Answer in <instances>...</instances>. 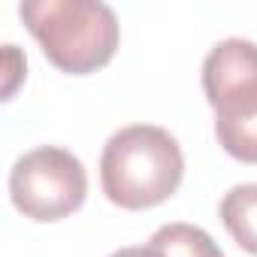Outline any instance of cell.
Wrapping results in <instances>:
<instances>
[{"instance_id":"cell-8","label":"cell","mask_w":257,"mask_h":257,"mask_svg":"<svg viewBox=\"0 0 257 257\" xmlns=\"http://www.w3.org/2000/svg\"><path fill=\"white\" fill-rule=\"evenodd\" d=\"M109 257H155V254L149 251V245H146V248H140V245H127V248H118V251H112Z\"/></svg>"},{"instance_id":"cell-7","label":"cell","mask_w":257,"mask_h":257,"mask_svg":"<svg viewBox=\"0 0 257 257\" xmlns=\"http://www.w3.org/2000/svg\"><path fill=\"white\" fill-rule=\"evenodd\" d=\"M4 70H7V85H4V100H10L16 94V85H19V76L25 73V67H13V52L10 46H4Z\"/></svg>"},{"instance_id":"cell-6","label":"cell","mask_w":257,"mask_h":257,"mask_svg":"<svg viewBox=\"0 0 257 257\" xmlns=\"http://www.w3.org/2000/svg\"><path fill=\"white\" fill-rule=\"evenodd\" d=\"M149 251L155 257H224L218 242L203 227L185 221H173L155 230V236L149 239Z\"/></svg>"},{"instance_id":"cell-1","label":"cell","mask_w":257,"mask_h":257,"mask_svg":"<svg viewBox=\"0 0 257 257\" xmlns=\"http://www.w3.org/2000/svg\"><path fill=\"white\" fill-rule=\"evenodd\" d=\"M185 179V155L176 137L158 124L115 131L100 155V185L109 203L140 212L167 203Z\"/></svg>"},{"instance_id":"cell-2","label":"cell","mask_w":257,"mask_h":257,"mask_svg":"<svg viewBox=\"0 0 257 257\" xmlns=\"http://www.w3.org/2000/svg\"><path fill=\"white\" fill-rule=\"evenodd\" d=\"M19 16L61 73L88 76L115 58L121 25L100 0H28Z\"/></svg>"},{"instance_id":"cell-5","label":"cell","mask_w":257,"mask_h":257,"mask_svg":"<svg viewBox=\"0 0 257 257\" xmlns=\"http://www.w3.org/2000/svg\"><path fill=\"white\" fill-rule=\"evenodd\" d=\"M218 215L236 245L257 257V182L230 188L218 206Z\"/></svg>"},{"instance_id":"cell-4","label":"cell","mask_w":257,"mask_h":257,"mask_svg":"<svg viewBox=\"0 0 257 257\" xmlns=\"http://www.w3.org/2000/svg\"><path fill=\"white\" fill-rule=\"evenodd\" d=\"M10 197L31 221H61L82 209L88 197V173L73 152L40 146L13 164Z\"/></svg>"},{"instance_id":"cell-3","label":"cell","mask_w":257,"mask_h":257,"mask_svg":"<svg viewBox=\"0 0 257 257\" xmlns=\"http://www.w3.org/2000/svg\"><path fill=\"white\" fill-rule=\"evenodd\" d=\"M203 91L215 112L218 146L242 164H257V43L230 37L212 46Z\"/></svg>"}]
</instances>
